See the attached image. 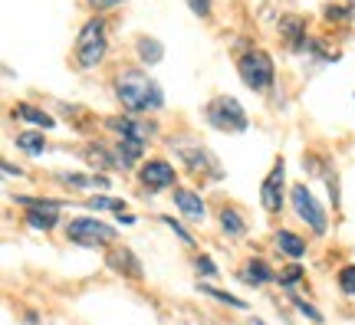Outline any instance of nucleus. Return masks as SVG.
Returning a JSON list of instances; mask_svg holds the SVG:
<instances>
[{
	"instance_id": "obj_24",
	"label": "nucleus",
	"mask_w": 355,
	"mask_h": 325,
	"mask_svg": "<svg viewBox=\"0 0 355 325\" xmlns=\"http://www.w3.org/2000/svg\"><path fill=\"white\" fill-rule=\"evenodd\" d=\"M92 211H112V213H125V200L119 197H109V194H92V197L86 200Z\"/></svg>"
},
{
	"instance_id": "obj_12",
	"label": "nucleus",
	"mask_w": 355,
	"mask_h": 325,
	"mask_svg": "<svg viewBox=\"0 0 355 325\" xmlns=\"http://www.w3.org/2000/svg\"><path fill=\"white\" fill-rule=\"evenodd\" d=\"M105 263H109V270L128 276V279H141V263L128 247H115L112 253H105Z\"/></svg>"
},
{
	"instance_id": "obj_10",
	"label": "nucleus",
	"mask_w": 355,
	"mask_h": 325,
	"mask_svg": "<svg viewBox=\"0 0 355 325\" xmlns=\"http://www.w3.org/2000/svg\"><path fill=\"white\" fill-rule=\"evenodd\" d=\"M283 177H286V164H283V158H277L270 175L260 184V204L266 213H279V207H283Z\"/></svg>"
},
{
	"instance_id": "obj_21",
	"label": "nucleus",
	"mask_w": 355,
	"mask_h": 325,
	"mask_svg": "<svg viewBox=\"0 0 355 325\" xmlns=\"http://www.w3.org/2000/svg\"><path fill=\"white\" fill-rule=\"evenodd\" d=\"M56 181L60 184H66V188H109V177L105 175H56Z\"/></svg>"
},
{
	"instance_id": "obj_36",
	"label": "nucleus",
	"mask_w": 355,
	"mask_h": 325,
	"mask_svg": "<svg viewBox=\"0 0 355 325\" xmlns=\"http://www.w3.org/2000/svg\"><path fill=\"white\" fill-rule=\"evenodd\" d=\"M24 319H26V322H30V325H40V315H37V313H26Z\"/></svg>"
},
{
	"instance_id": "obj_6",
	"label": "nucleus",
	"mask_w": 355,
	"mask_h": 325,
	"mask_svg": "<svg viewBox=\"0 0 355 325\" xmlns=\"http://www.w3.org/2000/svg\"><path fill=\"white\" fill-rule=\"evenodd\" d=\"M204 118H207L217 132H247V125H250L243 105L234 99V96H217L214 102H207Z\"/></svg>"
},
{
	"instance_id": "obj_8",
	"label": "nucleus",
	"mask_w": 355,
	"mask_h": 325,
	"mask_svg": "<svg viewBox=\"0 0 355 325\" xmlns=\"http://www.w3.org/2000/svg\"><path fill=\"white\" fill-rule=\"evenodd\" d=\"M290 200H293V211H296V217H300V220H306V227H309L316 237H322V234L329 230L326 211L319 207V200L309 194V188H306V184H293V188H290Z\"/></svg>"
},
{
	"instance_id": "obj_20",
	"label": "nucleus",
	"mask_w": 355,
	"mask_h": 325,
	"mask_svg": "<svg viewBox=\"0 0 355 325\" xmlns=\"http://www.w3.org/2000/svg\"><path fill=\"white\" fill-rule=\"evenodd\" d=\"M220 230L227 237H243L247 234V220L241 217L237 207H220Z\"/></svg>"
},
{
	"instance_id": "obj_15",
	"label": "nucleus",
	"mask_w": 355,
	"mask_h": 325,
	"mask_svg": "<svg viewBox=\"0 0 355 325\" xmlns=\"http://www.w3.org/2000/svg\"><path fill=\"white\" fill-rule=\"evenodd\" d=\"M241 279L247 283V286H266V283H277V273H273V270H270L260 256H254V260L243 263Z\"/></svg>"
},
{
	"instance_id": "obj_26",
	"label": "nucleus",
	"mask_w": 355,
	"mask_h": 325,
	"mask_svg": "<svg viewBox=\"0 0 355 325\" xmlns=\"http://www.w3.org/2000/svg\"><path fill=\"white\" fill-rule=\"evenodd\" d=\"M303 276H306L303 266H300V263H290V266H286V270L277 276V283L283 289H293V286H300V283H303Z\"/></svg>"
},
{
	"instance_id": "obj_11",
	"label": "nucleus",
	"mask_w": 355,
	"mask_h": 325,
	"mask_svg": "<svg viewBox=\"0 0 355 325\" xmlns=\"http://www.w3.org/2000/svg\"><path fill=\"white\" fill-rule=\"evenodd\" d=\"M105 128H112L119 138L139 141V145H148V138L155 135V125L139 122V118H132V115H112V118H105Z\"/></svg>"
},
{
	"instance_id": "obj_16",
	"label": "nucleus",
	"mask_w": 355,
	"mask_h": 325,
	"mask_svg": "<svg viewBox=\"0 0 355 325\" xmlns=\"http://www.w3.org/2000/svg\"><path fill=\"white\" fill-rule=\"evenodd\" d=\"M13 118H24V122H30V125H37V128H56V118L50 112L37 109V105H30V102L13 105Z\"/></svg>"
},
{
	"instance_id": "obj_18",
	"label": "nucleus",
	"mask_w": 355,
	"mask_h": 325,
	"mask_svg": "<svg viewBox=\"0 0 355 325\" xmlns=\"http://www.w3.org/2000/svg\"><path fill=\"white\" fill-rule=\"evenodd\" d=\"M115 161H119V168H132L135 161H141V155H145V145H139V141H128V138H119V145L112 148Z\"/></svg>"
},
{
	"instance_id": "obj_14",
	"label": "nucleus",
	"mask_w": 355,
	"mask_h": 325,
	"mask_svg": "<svg viewBox=\"0 0 355 325\" xmlns=\"http://www.w3.org/2000/svg\"><path fill=\"white\" fill-rule=\"evenodd\" d=\"M175 207L188 220H204L207 217V207H204V200L194 194V191H188V188H175Z\"/></svg>"
},
{
	"instance_id": "obj_29",
	"label": "nucleus",
	"mask_w": 355,
	"mask_h": 325,
	"mask_svg": "<svg viewBox=\"0 0 355 325\" xmlns=\"http://www.w3.org/2000/svg\"><path fill=\"white\" fill-rule=\"evenodd\" d=\"M162 224H165V227H171V234H178V237L184 240L188 247H194V237H191L188 230H184V224H181V220H175V217H168V213H162Z\"/></svg>"
},
{
	"instance_id": "obj_3",
	"label": "nucleus",
	"mask_w": 355,
	"mask_h": 325,
	"mask_svg": "<svg viewBox=\"0 0 355 325\" xmlns=\"http://www.w3.org/2000/svg\"><path fill=\"white\" fill-rule=\"evenodd\" d=\"M66 240L76 243V247H89V250L109 247L115 240V227H109L99 217H73L69 227H66Z\"/></svg>"
},
{
	"instance_id": "obj_31",
	"label": "nucleus",
	"mask_w": 355,
	"mask_h": 325,
	"mask_svg": "<svg viewBox=\"0 0 355 325\" xmlns=\"http://www.w3.org/2000/svg\"><path fill=\"white\" fill-rule=\"evenodd\" d=\"M326 20H329V24H339V20H349V10H343V7H326Z\"/></svg>"
},
{
	"instance_id": "obj_25",
	"label": "nucleus",
	"mask_w": 355,
	"mask_h": 325,
	"mask_svg": "<svg viewBox=\"0 0 355 325\" xmlns=\"http://www.w3.org/2000/svg\"><path fill=\"white\" fill-rule=\"evenodd\" d=\"M198 289H201L204 296H211V299L230 306V309H247V302H243L241 296H234V292H224V289H214V286H198Z\"/></svg>"
},
{
	"instance_id": "obj_5",
	"label": "nucleus",
	"mask_w": 355,
	"mask_h": 325,
	"mask_svg": "<svg viewBox=\"0 0 355 325\" xmlns=\"http://www.w3.org/2000/svg\"><path fill=\"white\" fill-rule=\"evenodd\" d=\"M109 50V39H105V20L96 17L89 20L83 30H79V39H76V60L83 69H92V66L102 63V56Z\"/></svg>"
},
{
	"instance_id": "obj_22",
	"label": "nucleus",
	"mask_w": 355,
	"mask_h": 325,
	"mask_svg": "<svg viewBox=\"0 0 355 325\" xmlns=\"http://www.w3.org/2000/svg\"><path fill=\"white\" fill-rule=\"evenodd\" d=\"M135 50H139L141 63H148V66H155V63H162V60H165V46H162L155 37H141L139 43H135Z\"/></svg>"
},
{
	"instance_id": "obj_35",
	"label": "nucleus",
	"mask_w": 355,
	"mask_h": 325,
	"mask_svg": "<svg viewBox=\"0 0 355 325\" xmlns=\"http://www.w3.org/2000/svg\"><path fill=\"white\" fill-rule=\"evenodd\" d=\"M115 217H119V224H135V213H115Z\"/></svg>"
},
{
	"instance_id": "obj_4",
	"label": "nucleus",
	"mask_w": 355,
	"mask_h": 325,
	"mask_svg": "<svg viewBox=\"0 0 355 325\" xmlns=\"http://www.w3.org/2000/svg\"><path fill=\"white\" fill-rule=\"evenodd\" d=\"M237 69H241V79H243V86L247 89H254V92H270V89H273L277 73H273V60H270V53L247 50L241 56Z\"/></svg>"
},
{
	"instance_id": "obj_1",
	"label": "nucleus",
	"mask_w": 355,
	"mask_h": 325,
	"mask_svg": "<svg viewBox=\"0 0 355 325\" xmlns=\"http://www.w3.org/2000/svg\"><path fill=\"white\" fill-rule=\"evenodd\" d=\"M115 99L122 102L132 115L155 112V109L165 105L162 86L148 73H141V69H125V73L115 76Z\"/></svg>"
},
{
	"instance_id": "obj_37",
	"label": "nucleus",
	"mask_w": 355,
	"mask_h": 325,
	"mask_svg": "<svg viewBox=\"0 0 355 325\" xmlns=\"http://www.w3.org/2000/svg\"><path fill=\"white\" fill-rule=\"evenodd\" d=\"M250 325H266V322H263V319H250Z\"/></svg>"
},
{
	"instance_id": "obj_28",
	"label": "nucleus",
	"mask_w": 355,
	"mask_h": 325,
	"mask_svg": "<svg viewBox=\"0 0 355 325\" xmlns=\"http://www.w3.org/2000/svg\"><path fill=\"white\" fill-rule=\"evenodd\" d=\"M336 286L343 289L345 296L355 299V263H349V266H343V270L336 273Z\"/></svg>"
},
{
	"instance_id": "obj_27",
	"label": "nucleus",
	"mask_w": 355,
	"mask_h": 325,
	"mask_svg": "<svg viewBox=\"0 0 355 325\" xmlns=\"http://www.w3.org/2000/svg\"><path fill=\"white\" fill-rule=\"evenodd\" d=\"M293 306H296V313H300V315H306L309 322H316V325H322V322H326V315L319 313V309H316V306H313V302H309V299H303V296H293Z\"/></svg>"
},
{
	"instance_id": "obj_13",
	"label": "nucleus",
	"mask_w": 355,
	"mask_h": 325,
	"mask_svg": "<svg viewBox=\"0 0 355 325\" xmlns=\"http://www.w3.org/2000/svg\"><path fill=\"white\" fill-rule=\"evenodd\" d=\"M279 33H283V39L290 43L293 50H306V20L303 17H296V13L279 17Z\"/></svg>"
},
{
	"instance_id": "obj_30",
	"label": "nucleus",
	"mask_w": 355,
	"mask_h": 325,
	"mask_svg": "<svg viewBox=\"0 0 355 325\" xmlns=\"http://www.w3.org/2000/svg\"><path fill=\"white\" fill-rule=\"evenodd\" d=\"M194 266H198V273H204V276H217V266H214V260L211 256H194Z\"/></svg>"
},
{
	"instance_id": "obj_9",
	"label": "nucleus",
	"mask_w": 355,
	"mask_h": 325,
	"mask_svg": "<svg viewBox=\"0 0 355 325\" xmlns=\"http://www.w3.org/2000/svg\"><path fill=\"white\" fill-rule=\"evenodd\" d=\"M178 175L175 168H171V161H165V158H148V161L139 168V184L148 194H158V191H175L178 184Z\"/></svg>"
},
{
	"instance_id": "obj_7",
	"label": "nucleus",
	"mask_w": 355,
	"mask_h": 325,
	"mask_svg": "<svg viewBox=\"0 0 355 325\" xmlns=\"http://www.w3.org/2000/svg\"><path fill=\"white\" fill-rule=\"evenodd\" d=\"M17 204L24 207V217L26 224L33 230H53L60 224V211H63V200H53V197H26V194H17Z\"/></svg>"
},
{
	"instance_id": "obj_2",
	"label": "nucleus",
	"mask_w": 355,
	"mask_h": 325,
	"mask_svg": "<svg viewBox=\"0 0 355 325\" xmlns=\"http://www.w3.org/2000/svg\"><path fill=\"white\" fill-rule=\"evenodd\" d=\"M171 148H175V155L181 158V161H184V168H188L191 175H207L211 181H220V177H224V171H220L217 158L207 148H204L201 141H194L191 135L171 138Z\"/></svg>"
},
{
	"instance_id": "obj_34",
	"label": "nucleus",
	"mask_w": 355,
	"mask_h": 325,
	"mask_svg": "<svg viewBox=\"0 0 355 325\" xmlns=\"http://www.w3.org/2000/svg\"><path fill=\"white\" fill-rule=\"evenodd\" d=\"M3 175H7V177H20L24 171H20V168H13L10 161H3Z\"/></svg>"
},
{
	"instance_id": "obj_19",
	"label": "nucleus",
	"mask_w": 355,
	"mask_h": 325,
	"mask_svg": "<svg viewBox=\"0 0 355 325\" xmlns=\"http://www.w3.org/2000/svg\"><path fill=\"white\" fill-rule=\"evenodd\" d=\"M83 158H86L92 168H99V171H112V168H119L112 148H105V145H89V148L83 151Z\"/></svg>"
},
{
	"instance_id": "obj_23",
	"label": "nucleus",
	"mask_w": 355,
	"mask_h": 325,
	"mask_svg": "<svg viewBox=\"0 0 355 325\" xmlns=\"http://www.w3.org/2000/svg\"><path fill=\"white\" fill-rule=\"evenodd\" d=\"M13 141H17V148L26 151V155H33V158L50 148V145H46V138H43V132H20Z\"/></svg>"
},
{
	"instance_id": "obj_33",
	"label": "nucleus",
	"mask_w": 355,
	"mask_h": 325,
	"mask_svg": "<svg viewBox=\"0 0 355 325\" xmlns=\"http://www.w3.org/2000/svg\"><path fill=\"white\" fill-rule=\"evenodd\" d=\"M96 10H109V7H115V3H122V0H89Z\"/></svg>"
},
{
	"instance_id": "obj_17",
	"label": "nucleus",
	"mask_w": 355,
	"mask_h": 325,
	"mask_svg": "<svg viewBox=\"0 0 355 325\" xmlns=\"http://www.w3.org/2000/svg\"><path fill=\"white\" fill-rule=\"evenodd\" d=\"M277 247H279V253H286L293 263H300L306 256V240L296 237L293 230H277Z\"/></svg>"
},
{
	"instance_id": "obj_32",
	"label": "nucleus",
	"mask_w": 355,
	"mask_h": 325,
	"mask_svg": "<svg viewBox=\"0 0 355 325\" xmlns=\"http://www.w3.org/2000/svg\"><path fill=\"white\" fill-rule=\"evenodd\" d=\"M188 7L198 13V17H207V13H211V0H188Z\"/></svg>"
}]
</instances>
